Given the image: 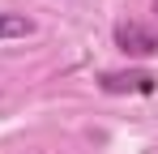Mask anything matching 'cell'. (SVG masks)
I'll return each mask as SVG.
<instances>
[{"label": "cell", "mask_w": 158, "mask_h": 154, "mask_svg": "<svg viewBox=\"0 0 158 154\" xmlns=\"http://www.w3.org/2000/svg\"><path fill=\"white\" fill-rule=\"evenodd\" d=\"M103 90L107 94H154L158 77L145 69H128V73H103Z\"/></svg>", "instance_id": "cell-2"}, {"label": "cell", "mask_w": 158, "mask_h": 154, "mask_svg": "<svg viewBox=\"0 0 158 154\" xmlns=\"http://www.w3.org/2000/svg\"><path fill=\"white\" fill-rule=\"evenodd\" d=\"M115 47L124 56H154L158 51V34L141 22H120L115 26Z\"/></svg>", "instance_id": "cell-1"}, {"label": "cell", "mask_w": 158, "mask_h": 154, "mask_svg": "<svg viewBox=\"0 0 158 154\" xmlns=\"http://www.w3.org/2000/svg\"><path fill=\"white\" fill-rule=\"evenodd\" d=\"M154 13H158V4H154Z\"/></svg>", "instance_id": "cell-4"}, {"label": "cell", "mask_w": 158, "mask_h": 154, "mask_svg": "<svg viewBox=\"0 0 158 154\" xmlns=\"http://www.w3.org/2000/svg\"><path fill=\"white\" fill-rule=\"evenodd\" d=\"M34 34V22L22 17V13H0V39H30Z\"/></svg>", "instance_id": "cell-3"}]
</instances>
